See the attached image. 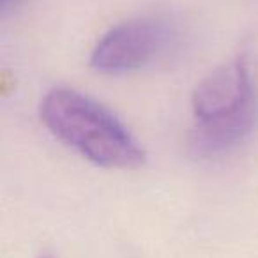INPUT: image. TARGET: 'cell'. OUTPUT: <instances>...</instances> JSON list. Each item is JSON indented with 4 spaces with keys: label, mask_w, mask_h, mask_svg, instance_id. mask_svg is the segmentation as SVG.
<instances>
[{
    "label": "cell",
    "mask_w": 258,
    "mask_h": 258,
    "mask_svg": "<svg viewBox=\"0 0 258 258\" xmlns=\"http://www.w3.org/2000/svg\"><path fill=\"white\" fill-rule=\"evenodd\" d=\"M39 118L58 142L101 168L135 170L147 158L137 137L113 111L75 89L55 87L46 92Z\"/></svg>",
    "instance_id": "obj_1"
},
{
    "label": "cell",
    "mask_w": 258,
    "mask_h": 258,
    "mask_svg": "<svg viewBox=\"0 0 258 258\" xmlns=\"http://www.w3.org/2000/svg\"><path fill=\"white\" fill-rule=\"evenodd\" d=\"M193 147L214 156L242 144L256 125L258 89L244 57L225 62L191 94Z\"/></svg>",
    "instance_id": "obj_2"
},
{
    "label": "cell",
    "mask_w": 258,
    "mask_h": 258,
    "mask_svg": "<svg viewBox=\"0 0 258 258\" xmlns=\"http://www.w3.org/2000/svg\"><path fill=\"white\" fill-rule=\"evenodd\" d=\"M170 27L154 16H137L111 27L90 53V66L103 75H124L151 64L168 44Z\"/></svg>",
    "instance_id": "obj_3"
},
{
    "label": "cell",
    "mask_w": 258,
    "mask_h": 258,
    "mask_svg": "<svg viewBox=\"0 0 258 258\" xmlns=\"http://www.w3.org/2000/svg\"><path fill=\"white\" fill-rule=\"evenodd\" d=\"M15 0H2V8H4V11H8V8H9V4H13Z\"/></svg>",
    "instance_id": "obj_4"
},
{
    "label": "cell",
    "mask_w": 258,
    "mask_h": 258,
    "mask_svg": "<svg viewBox=\"0 0 258 258\" xmlns=\"http://www.w3.org/2000/svg\"><path fill=\"white\" fill-rule=\"evenodd\" d=\"M41 258H51V256H41Z\"/></svg>",
    "instance_id": "obj_5"
}]
</instances>
